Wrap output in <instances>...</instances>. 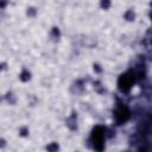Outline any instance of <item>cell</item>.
<instances>
[{
	"mask_svg": "<svg viewBox=\"0 0 152 152\" xmlns=\"http://www.w3.org/2000/svg\"><path fill=\"white\" fill-rule=\"evenodd\" d=\"M92 140L94 143V147L96 150L103 149V140H105V130L101 126H96L92 134Z\"/></svg>",
	"mask_w": 152,
	"mask_h": 152,
	"instance_id": "6da1fadb",
	"label": "cell"
},
{
	"mask_svg": "<svg viewBox=\"0 0 152 152\" xmlns=\"http://www.w3.org/2000/svg\"><path fill=\"white\" fill-rule=\"evenodd\" d=\"M133 82H134L133 75H131V74L121 75V77L119 78V88H120L122 92H126V90H128L130 88L132 87Z\"/></svg>",
	"mask_w": 152,
	"mask_h": 152,
	"instance_id": "7a4b0ae2",
	"label": "cell"
},
{
	"mask_svg": "<svg viewBox=\"0 0 152 152\" xmlns=\"http://www.w3.org/2000/svg\"><path fill=\"white\" fill-rule=\"evenodd\" d=\"M115 118L119 122H125V121L130 118V111L126 107H121V108H119L118 111H116Z\"/></svg>",
	"mask_w": 152,
	"mask_h": 152,
	"instance_id": "3957f363",
	"label": "cell"
},
{
	"mask_svg": "<svg viewBox=\"0 0 152 152\" xmlns=\"http://www.w3.org/2000/svg\"><path fill=\"white\" fill-rule=\"evenodd\" d=\"M20 78H21V80H23V81H27V80H30V72L24 71L23 74H21Z\"/></svg>",
	"mask_w": 152,
	"mask_h": 152,
	"instance_id": "277c9868",
	"label": "cell"
},
{
	"mask_svg": "<svg viewBox=\"0 0 152 152\" xmlns=\"http://www.w3.org/2000/svg\"><path fill=\"white\" fill-rule=\"evenodd\" d=\"M126 18L128 19V20H133V18H134V13L132 12V11H128V12L126 13Z\"/></svg>",
	"mask_w": 152,
	"mask_h": 152,
	"instance_id": "5b68a950",
	"label": "cell"
},
{
	"mask_svg": "<svg viewBox=\"0 0 152 152\" xmlns=\"http://www.w3.org/2000/svg\"><path fill=\"white\" fill-rule=\"evenodd\" d=\"M101 5H102V7L107 8L109 6V0H102V1H101Z\"/></svg>",
	"mask_w": 152,
	"mask_h": 152,
	"instance_id": "8992f818",
	"label": "cell"
}]
</instances>
